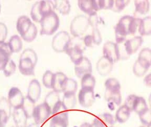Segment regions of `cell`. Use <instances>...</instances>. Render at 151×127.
I'll use <instances>...</instances> for the list:
<instances>
[{
	"label": "cell",
	"mask_w": 151,
	"mask_h": 127,
	"mask_svg": "<svg viewBox=\"0 0 151 127\" xmlns=\"http://www.w3.org/2000/svg\"><path fill=\"white\" fill-rule=\"evenodd\" d=\"M141 19L125 15L121 18L114 27L116 43L120 44L127 40V35H134L139 28Z\"/></svg>",
	"instance_id": "cell-1"
},
{
	"label": "cell",
	"mask_w": 151,
	"mask_h": 127,
	"mask_svg": "<svg viewBox=\"0 0 151 127\" xmlns=\"http://www.w3.org/2000/svg\"><path fill=\"white\" fill-rule=\"evenodd\" d=\"M37 61V55L34 50L31 48L24 50L19 61V72L25 76L34 75L35 68Z\"/></svg>",
	"instance_id": "cell-2"
},
{
	"label": "cell",
	"mask_w": 151,
	"mask_h": 127,
	"mask_svg": "<svg viewBox=\"0 0 151 127\" xmlns=\"http://www.w3.org/2000/svg\"><path fill=\"white\" fill-rule=\"evenodd\" d=\"M54 1H40L33 5L31 11V16L36 23H40L47 14L54 11Z\"/></svg>",
	"instance_id": "cell-3"
},
{
	"label": "cell",
	"mask_w": 151,
	"mask_h": 127,
	"mask_svg": "<svg viewBox=\"0 0 151 127\" xmlns=\"http://www.w3.org/2000/svg\"><path fill=\"white\" fill-rule=\"evenodd\" d=\"M40 23V35L50 36L58 30L60 25V19L57 14L52 11L46 15Z\"/></svg>",
	"instance_id": "cell-4"
},
{
	"label": "cell",
	"mask_w": 151,
	"mask_h": 127,
	"mask_svg": "<svg viewBox=\"0 0 151 127\" xmlns=\"http://www.w3.org/2000/svg\"><path fill=\"white\" fill-rule=\"evenodd\" d=\"M89 18L83 15L75 17L70 24V33L73 37L79 38L83 35L89 28Z\"/></svg>",
	"instance_id": "cell-5"
},
{
	"label": "cell",
	"mask_w": 151,
	"mask_h": 127,
	"mask_svg": "<svg viewBox=\"0 0 151 127\" xmlns=\"http://www.w3.org/2000/svg\"><path fill=\"white\" fill-rule=\"evenodd\" d=\"M71 38L66 31H60L55 35L52 42V48L58 53L66 52L70 46Z\"/></svg>",
	"instance_id": "cell-6"
},
{
	"label": "cell",
	"mask_w": 151,
	"mask_h": 127,
	"mask_svg": "<svg viewBox=\"0 0 151 127\" xmlns=\"http://www.w3.org/2000/svg\"><path fill=\"white\" fill-rule=\"evenodd\" d=\"M51 114L52 111L49 107L44 102L43 103L35 106L33 113V117L35 123L40 126L45 122Z\"/></svg>",
	"instance_id": "cell-7"
},
{
	"label": "cell",
	"mask_w": 151,
	"mask_h": 127,
	"mask_svg": "<svg viewBox=\"0 0 151 127\" xmlns=\"http://www.w3.org/2000/svg\"><path fill=\"white\" fill-rule=\"evenodd\" d=\"M103 54L113 63L120 60L119 46L116 43L112 41L106 42L103 47Z\"/></svg>",
	"instance_id": "cell-8"
},
{
	"label": "cell",
	"mask_w": 151,
	"mask_h": 127,
	"mask_svg": "<svg viewBox=\"0 0 151 127\" xmlns=\"http://www.w3.org/2000/svg\"><path fill=\"white\" fill-rule=\"evenodd\" d=\"M25 97L21 90L17 87H13L8 94V101L14 109L21 108L23 105Z\"/></svg>",
	"instance_id": "cell-9"
},
{
	"label": "cell",
	"mask_w": 151,
	"mask_h": 127,
	"mask_svg": "<svg viewBox=\"0 0 151 127\" xmlns=\"http://www.w3.org/2000/svg\"><path fill=\"white\" fill-rule=\"evenodd\" d=\"M78 100L82 107L89 108L93 105L95 101L94 90L81 88L78 94Z\"/></svg>",
	"instance_id": "cell-10"
},
{
	"label": "cell",
	"mask_w": 151,
	"mask_h": 127,
	"mask_svg": "<svg viewBox=\"0 0 151 127\" xmlns=\"http://www.w3.org/2000/svg\"><path fill=\"white\" fill-rule=\"evenodd\" d=\"M92 64L89 59L83 57L80 61L75 64V72L79 78H82L85 75L91 74Z\"/></svg>",
	"instance_id": "cell-11"
},
{
	"label": "cell",
	"mask_w": 151,
	"mask_h": 127,
	"mask_svg": "<svg viewBox=\"0 0 151 127\" xmlns=\"http://www.w3.org/2000/svg\"><path fill=\"white\" fill-rule=\"evenodd\" d=\"M143 39L141 36H136L123 42V47L127 56L135 54L141 46Z\"/></svg>",
	"instance_id": "cell-12"
},
{
	"label": "cell",
	"mask_w": 151,
	"mask_h": 127,
	"mask_svg": "<svg viewBox=\"0 0 151 127\" xmlns=\"http://www.w3.org/2000/svg\"><path fill=\"white\" fill-rule=\"evenodd\" d=\"M44 103L49 107L52 111V115H53L62 105L59 93L54 91L47 94Z\"/></svg>",
	"instance_id": "cell-13"
},
{
	"label": "cell",
	"mask_w": 151,
	"mask_h": 127,
	"mask_svg": "<svg viewBox=\"0 0 151 127\" xmlns=\"http://www.w3.org/2000/svg\"><path fill=\"white\" fill-rule=\"evenodd\" d=\"M41 92L42 88L40 83L38 80L34 79L31 81L29 84L26 97L35 103L40 98Z\"/></svg>",
	"instance_id": "cell-14"
},
{
	"label": "cell",
	"mask_w": 151,
	"mask_h": 127,
	"mask_svg": "<svg viewBox=\"0 0 151 127\" xmlns=\"http://www.w3.org/2000/svg\"><path fill=\"white\" fill-rule=\"evenodd\" d=\"M113 64L106 57L102 56L96 64L97 72L101 76H106L112 70Z\"/></svg>",
	"instance_id": "cell-15"
},
{
	"label": "cell",
	"mask_w": 151,
	"mask_h": 127,
	"mask_svg": "<svg viewBox=\"0 0 151 127\" xmlns=\"http://www.w3.org/2000/svg\"><path fill=\"white\" fill-rule=\"evenodd\" d=\"M12 107L4 97L0 98V119L3 123L6 125L11 116Z\"/></svg>",
	"instance_id": "cell-16"
},
{
	"label": "cell",
	"mask_w": 151,
	"mask_h": 127,
	"mask_svg": "<svg viewBox=\"0 0 151 127\" xmlns=\"http://www.w3.org/2000/svg\"><path fill=\"white\" fill-rule=\"evenodd\" d=\"M12 54L8 43L0 42V71L3 70Z\"/></svg>",
	"instance_id": "cell-17"
},
{
	"label": "cell",
	"mask_w": 151,
	"mask_h": 127,
	"mask_svg": "<svg viewBox=\"0 0 151 127\" xmlns=\"http://www.w3.org/2000/svg\"><path fill=\"white\" fill-rule=\"evenodd\" d=\"M33 24L28 17L23 15L19 17L17 21V29L21 37L28 32Z\"/></svg>",
	"instance_id": "cell-18"
},
{
	"label": "cell",
	"mask_w": 151,
	"mask_h": 127,
	"mask_svg": "<svg viewBox=\"0 0 151 127\" xmlns=\"http://www.w3.org/2000/svg\"><path fill=\"white\" fill-rule=\"evenodd\" d=\"M13 118L17 127H26L28 117L22 107L14 109Z\"/></svg>",
	"instance_id": "cell-19"
},
{
	"label": "cell",
	"mask_w": 151,
	"mask_h": 127,
	"mask_svg": "<svg viewBox=\"0 0 151 127\" xmlns=\"http://www.w3.org/2000/svg\"><path fill=\"white\" fill-rule=\"evenodd\" d=\"M93 122L99 127H112L115 123V120L110 113H104L95 118Z\"/></svg>",
	"instance_id": "cell-20"
},
{
	"label": "cell",
	"mask_w": 151,
	"mask_h": 127,
	"mask_svg": "<svg viewBox=\"0 0 151 127\" xmlns=\"http://www.w3.org/2000/svg\"><path fill=\"white\" fill-rule=\"evenodd\" d=\"M137 62L147 70L151 66V49L145 48L141 50L139 54Z\"/></svg>",
	"instance_id": "cell-21"
},
{
	"label": "cell",
	"mask_w": 151,
	"mask_h": 127,
	"mask_svg": "<svg viewBox=\"0 0 151 127\" xmlns=\"http://www.w3.org/2000/svg\"><path fill=\"white\" fill-rule=\"evenodd\" d=\"M83 48L80 45H75L73 46H70L66 51V54L69 56L71 61L73 63H77L83 58Z\"/></svg>",
	"instance_id": "cell-22"
},
{
	"label": "cell",
	"mask_w": 151,
	"mask_h": 127,
	"mask_svg": "<svg viewBox=\"0 0 151 127\" xmlns=\"http://www.w3.org/2000/svg\"><path fill=\"white\" fill-rule=\"evenodd\" d=\"M67 77L64 73L63 72H57L54 73L53 83L52 89L55 92L57 93L63 92V87L64 83L67 80Z\"/></svg>",
	"instance_id": "cell-23"
},
{
	"label": "cell",
	"mask_w": 151,
	"mask_h": 127,
	"mask_svg": "<svg viewBox=\"0 0 151 127\" xmlns=\"http://www.w3.org/2000/svg\"><path fill=\"white\" fill-rule=\"evenodd\" d=\"M104 98L106 101L114 103L117 106L120 105L122 101L120 91H110L106 89Z\"/></svg>",
	"instance_id": "cell-24"
},
{
	"label": "cell",
	"mask_w": 151,
	"mask_h": 127,
	"mask_svg": "<svg viewBox=\"0 0 151 127\" xmlns=\"http://www.w3.org/2000/svg\"><path fill=\"white\" fill-rule=\"evenodd\" d=\"M138 31L141 37L151 35V16L141 19Z\"/></svg>",
	"instance_id": "cell-25"
},
{
	"label": "cell",
	"mask_w": 151,
	"mask_h": 127,
	"mask_svg": "<svg viewBox=\"0 0 151 127\" xmlns=\"http://www.w3.org/2000/svg\"><path fill=\"white\" fill-rule=\"evenodd\" d=\"M78 5L81 11L88 14L89 16L97 14L93 6V0H79Z\"/></svg>",
	"instance_id": "cell-26"
},
{
	"label": "cell",
	"mask_w": 151,
	"mask_h": 127,
	"mask_svg": "<svg viewBox=\"0 0 151 127\" xmlns=\"http://www.w3.org/2000/svg\"><path fill=\"white\" fill-rule=\"evenodd\" d=\"M135 15H145L150 10V2L147 0H135L134 1Z\"/></svg>",
	"instance_id": "cell-27"
},
{
	"label": "cell",
	"mask_w": 151,
	"mask_h": 127,
	"mask_svg": "<svg viewBox=\"0 0 151 127\" xmlns=\"http://www.w3.org/2000/svg\"><path fill=\"white\" fill-rule=\"evenodd\" d=\"M130 113L131 111L129 108L124 105L120 106L116 112V121L120 123L127 121L130 118Z\"/></svg>",
	"instance_id": "cell-28"
},
{
	"label": "cell",
	"mask_w": 151,
	"mask_h": 127,
	"mask_svg": "<svg viewBox=\"0 0 151 127\" xmlns=\"http://www.w3.org/2000/svg\"><path fill=\"white\" fill-rule=\"evenodd\" d=\"M10 49L12 53H18L21 51L23 48V42L19 36H12L8 42Z\"/></svg>",
	"instance_id": "cell-29"
},
{
	"label": "cell",
	"mask_w": 151,
	"mask_h": 127,
	"mask_svg": "<svg viewBox=\"0 0 151 127\" xmlns=\"http://www.w3.org/2000/svg\"><path fill=\"white\" fill-rule=\"evenodd\" d=\"M62 105L67 111L72 109L75 107L77 103V99L75 94H64Z\"/></svg>",
	"instance_id": "cell-30"
},
{
	"label": "cell",
	"mask_w": 151,
	"mask_h": 127,
	"mask_svg": "<svg viewBox=\"0 0 151 127\" xmlns=\"http://www.w3.org/2000/svg\"><path fill=\"white\" fill-rule=\"evenodd\" d=\"M55 9H57L63 15H68L70 11V4L69 1H54Z\"/></svg>",
	"instance_id": "cell-31"
},
{
	"label": "cell",
	"mask_w": 151,
	"mask_h": 127,
	"mask_svg": "<svg viewBox=\"0 0 151 127\" xmlns=\"http://www.w3.org/2000/svg\"><path fill=\"white\" fill-rule=\"evenodd\" d=\"M78 84L75 80L70 78H67L63 87V92L64 94H76Z\"/></svg>",
	"instance_id": "cell-32"
},
{
	"label": "cell",
	"mask_w": 151,
	"mask_h": 127,
	"mask_svg": "<svg viewBox=\"0 0 151 127\" xmlns=\"http://www.w3.org/2000/svg\"><path fill=\"white\" fill-rule=\"evenodd\" d=\"M148 108H149L147 107V105L145 99L142 97H137L133 107V111L137 113L138 115H139Z\"/></svg>",
	"instance_id": "cell-33"
},
{
	"label": "cell",
	"mask_w": 151,
	"mask_h": 127,
	"mask_svg": "<svg viewBox=\"0 0 151 127\" xmlns=\"http://www.w3.org/2000/svg\"><path fill=\"white\" fill-rule=\"evenodd\" d=\"M96 85V79L91 74H87L81 78V88L94 89Z\"/></svg>",
	"instance_id": "cell-34"
},
{
	"label": "cell",
	"mask_w": 151,
	"mask_h": 127,
	"mask_svg": "<svg viewBox=\"0 0 151 127\" xmlns=\"http://www.w3.org/2000/svg\"><path fill=\"white\" fill-rule=\"evenodd\" d=\"M35 107V106L34 103L31 101V100H29L27 97L25 98L22 108L26 113L28 118L33 117V113H34Z\"/></svg>",
	"instance_id": "cell-35"
},
{
	"label": "cell",
	"mask_w": 151,
	"mask_h": 127,
	"mask_svg": "<svg viewBox=\"0 0 151 127\" xmlns=\"http://www.w3.org/2000/svg\"><path fill=\"white\" fill-rule=\"evenodd\" d=\"M54 73H52V71L47 70L45 72L42 76V84L45 87L47 88L52 89V83L54 80Z\"/></svg>",
	"instance_id": "cell-36"
},
{
	"label": "cell",
	"mask_w": 151,
	"mask_h": 127,
	"mask_svg": "<svg viewBox=\"0 0 151 127\" xmlns=\"http://www.w3.org/2000/svg\"><path fill=\"white\" fill-rule=\"evenodd\" d=\"M37 28L35 25L33 23L30 29L22 38L26 42H31L35 39L37 35Z\"/></svg>",
	"instance_id": "cell-37"
},
{
	"label": "cell",
	"mask_w": 151,
	"mask_h": 127,
	"mask_svg": "<svg viewBox=\"0 0 151 127\" xmlns=\"http://www.w3.org/2000/svg\"><path fill=\"white\" fill-rule=\"evenodd\" d=\"M106 90L120 91L121 85L117 79L115 78H109L105 82Z\"/></svg>",
	"instance_id": "cell-38"
},
{
	"label": "cell",
	"mask_w": 151,
	"mask_h": 127,
	"mask_svg": "<svg viewBox=\"0 0 151 127\" xmlns=\"http://www.w3.org/2000/svg\"><path fill=\"white\" fill-rule=\"evenodd\" d=\"M16 64L12 59H10L3 69V73L6 77H9L13 75L16 71Z\"/></svg>",
	"instance_id": "cell-39"
},
{
	"label": "cell",
	"mask_w": 151,
	"mask_h": 127,
	"mask_svg": "<svg viewBox=\"0 0 151 127\" xmlns=\"http://www.w3.org/2000/svg\"><path fill=\"white\" fill-rule=\"evenodd\" d=\"M68 120L53 116L50 122V127H67Z\"/></svg>",
	"instance_id": "cell-40"
},
{
	"label": "cell",
	"mask_w": 151,
	"mask_h": 127,
	"mask_svg": "<svg viewBox=\"0 0 151 127\" xmlns=\"http://www.w3.org/2000/svg\"><path fill=\"white\" fill-rule=\"evenodd\" d=\"M139 116L141 122L144 126L147 127L151 125V111L150 109H147Z\"/></svg>",
	"instance_id": "cell-41"
},
{
	"label": "cell",
	"mask_w": 151,
	"mask_h": 127,
	"mask_svg": "<svg viewBox=\"0 0 151 127\" xmlns=\"http://www.w3.org/2000/svg\"><path fill=\"white\" fill-rule=\"evenodd\" d=\"M130 1L127 0H116L114 1L113 7L112 9L115 12H120L122 11L125 7L129 4Z\"/></svg>",
	"instance_id": "cell-42"
},
{
	"label": "cell",
	"mask_w": 151,
	"mask_h": 127,
	"mask_svg": "<svg viewBox=\"0 0 151 127\" xmlns=\"http://www.w3.org/2000/svg\"><path fill=\"white\" fill-rule=\"evenodd\" d=\"M137 97V95L132 94L128 96L127 99H125L124 105L129 108V109L130 110L131 112L133 111V107H134L135 102L136 101Z\"/></svg>",
	"instance_id": "cell-43"
},
{
	"label": "cell",
	"mask_w": 151,
	"mask_h": 127,
	"mask_svg": "<svg viewBox=\"0 0 151 127\" xmlns=\"http://www.w3.org/2000/svg\"><path fill=\"white\" fill-rule=\"evenodd\" d=\"M91 35H92L95 46H98L101 43V35L98 28H93Z\"/></svg>",
	"instance_id": "cell-44"
},
{
	"label": "cell",
	"mask_w": 151,
	"mask_h": 127,
	"mask_svg": "<svg viewBox=\"0 0 151 127\" xmlns=\"http://www.w3.org/2000/svg\"><path fill=\"white\" fill-rule=\"evenodd\" d=\"M7 28L4 24L0 22V42H4L7 37Z\"/></svg>",
	"instance_id": "cell-45"
},
{
	"label": "cell",
	"mask_w": 151,
	"mask_h": 127,
	"mask_svg": "<svg viewBox=\"0 0 151 127\" xmlns=\"http://www.w3.org/2000/svg\"><path fill=\"white\" fill-rule=\"evenodd\" d=\"M88 18L89 20L90 25L92 27V29L98 28L99 20L97 14H93L92 15L89 16Z\"/></svg>",
	"instance_id": "cell-46"
},
{
	"label": "cell",
	"mask_w": 151,
	"mask_h": 127,
	"mask_svg": "<svg viewBox=\"0 0 151 127\" xmlns=\"http://www.w3.org/2000/svg\"><path fill=\"white\" fill-rule=\"evenodd\" d=\"M83 42L86 47H93L95 46L94 41L91 35L86 36L83 39Z\"/></svg>",
	"instance_id": "cell-47"
},
{
	"label": "cell",
	"mask_w": 151,
	"mask_h": 127,
	"mask_svg": "<svg viewBox=\"0 0 151 127\" xmlns=\"http://www.w3.org/2000/svg\"><path fill=\"white\" fill-rule=\"evenodd\" d=\"M144 83L146 86L151 88V73L144 78Z\"/></svg>",
	"instance_id": "cell-48"
},
{
	"label": "cell",
	"mask_w": 151,
	"mask_h": 127,
	"mask_svg": "<svg viewBox=\"0 0 151 127\" xmlns=\"http://www.w3.org/2000/svg\"><path fill=\"white\" fill-rule=\"evenodd\" d=\"M80 127H91V124L87 122H85L81 125Z\"/></svg>",
	"instance_id": "cell-49"
},
{
	"label": "cell",
	"mask_w": 151,
	"mask_h": 127,
	"mask_svg": "<svg viewBox=\"0 0 151 127\" xmlns=\"http://www.w3.org/2000/svg\"><path fill=\"white\" fill-rule=\"evenodd\" d=\"M26 127H39V125H37L35 123H33L28 126H26Z\"/></svg>",
	"instance_id": "cell-50"
},
{
	"label": "cell",
	"mask_w": 151,
	"mask_h": 127,
	"mask_svg": "<svg viewBox=\"0 0 151 127\" xmlns=\"http://www.w3.org/2000/svg\"><path fill=\"white\" fill-rule=\"evenodd\" d=\"M149 105H150V107H151V94H150V96H149Z\"/></svg>",
	"instance_id": "cell-51"
},
{
	"label": "cell",
	"mask_w": 151,
	"mask_h": 127,
	"mask_svg": "<svg viewBox=\"0 0 151 127\" xmlns=\"http://www.w3.org/2000/svg\"><path fill=\"white\" fill-rule=\"evenodd\" d=\"M91 127H99L98 125H96L95 123L93 122L92 124H91Z\"/></svg>",
	"instance_id": "cell-52"
},
{
	"label": "cell",
	"mask_w": 151,
	"mask_h": 127,
	"mask_svg": "<svg viewBox=\"0 0 151 127\" xmlns=\"http://www.w3.org/2000/svg\"><path fill=\"white\" fill-rule=\"evenodd\" d=\"M5 125L3 123L2 120L0 119V127H4Z\"/></svg>",
	"instance_id": "cell-53"
},
{
	"label": "cell",
	"mask_w": 151,
	"mask_h": 127,
	"mask_svg": "<svg viewBox=\"0 0 151 127\" xmlns=\"http://www.w3.org/2000/svg\"><path fill=\"white\" fill-rule=\"evenodd\" d=\"M1 4H0V13H1Z\"/></svg>",
	"instance_id": "cell-54"
},
{
	"label": "cell",
	"mask_w": 151,
	"mask_h": 127,
	"mask_svg": "<svg viewBox=\"0 0 151 127\" xmlns=\"http://www.w3.org/2000/svg\"><path fill=\"white\" fill-rule=\"evenodd\" d=\"M147 127H151V125H150V126H147Z\"/></svg>",
	"instance_id": "cell-55"
},
{
	"label": "cell",
	"mask_w": 151,
	"mask_h": 127,
	"mask_svg": "<svg viewBox=\"0 0 151 127\" xmlns=\"http://www.w3.org/2000/svg\"><path fill=\"white\" fill-rule=\"evenodd\" d=\"M145 127V126H141V127Z\"/></svg>",
	"instance_id": "cell-56"
},
{
	"label": "cell",
	"mask_w": 151,
	"mask_h": 127,
	"mask_svg": "<svg viewBox=\"0 0 151 127\" xmlns=\"http://www.w3.org/2000/svg\"></svg>",
	"instance_id": "cell-57"
},
{
	"label": "cell",
	"mask_w": 151,
	"mask_h": 127,
	"mask_svg": "<svg viewBox=\"0 0 151 127\" xmlns=\"http://www.w3.org/2000/svg\"></svg>",
	"instance_id": "cell-58"
}]
</instances>
